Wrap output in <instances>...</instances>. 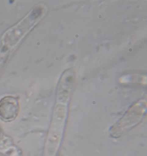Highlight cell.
Segmentation results:
<instances>
[{
	"instance_id": "cell-1",
	"label": "cell",
	"mask_w": 147,
	"mask_h": 156,
	"mask_svg": "<svg viewBox=\"0 0 147 156\" xmlns=\"http://www.w3.org/2000/svg\"><path fill=\"white\" fill-rule=\"evenodd\" d=\"M19 111V105L16 99L5 97L0 101V118L5 121H11L16 118Z\"/></svg>"
}]
</instances>
